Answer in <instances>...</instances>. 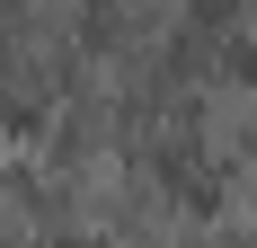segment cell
<instances>
[{"label": "cell", "mask_w": 257, "mask_h": 248, "mask_svg": "<svg viewBox=\"0 0 257 248\" xmlns=\"http://www.w3.org/2000/svg\"><path fill=\"white\" fill-rule=\"evenodd\" d=\"M45 248H106L98 230H62V239H45Z\"/></svg>", "instance_id": "6da1fadb"}]
</instances>
